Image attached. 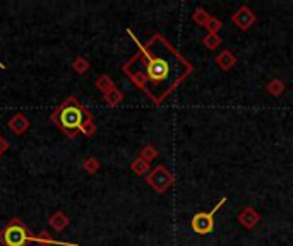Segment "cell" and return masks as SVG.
Masks as SVG:
<instances>
[{
  "label": "cell",
  "instance_id": "1",
  "mask_svg": "<svg viewBox=\"0 0 293 246\" xmlns=\"http://www.w3.org/2000/svg\"><path fill=\"white\" fill-rule=\"evenodd\" d=\"M129 34L134 38L132 31ZM134 41L139 51L124 65V72L151 101L163 103L190 74L192 65L162 34H154L146 45H141L136 38Z\"/></svg>",
  "mask_w": 293,
  "mask_h": 246
},
{
  "label": "cell",
  "instance_id": "2",
  "mask_svg": "<svg viewBox=\"0 0 293 246\" xmlns=\"http://www.w3.org/2000/svg\"><path fill=\"white\" fill-rule=\"evenodd\" d=\"M52 122L57 123V127L64 134L74 137L78 132L90 137L96 132V127L91 120V115L86 111L82 104L78 103L76 98H69L52 113Z\"/></svg>",
  "mask_w": 293,
  "mask_h": 246
},
{
  "label": "cell",
  "instance_id": "3",
  "mask_svg": "<svg viewBox=\"0 0 293 246\" xmlns=\"http://www.w3.org/2000/svg\"><path fill=\"white\" fill-rule=\"evenodd\" d=\"M33 241L43 245H60V246H78V245H69V243H62V241H55L50 238H34L31 236V233L28 231V228L24 226L19 219H12V223H9L4 228V231L0 233V243L4 246H28Z\"/></svg>",
  "mask_w": 293,
  "mask_h": 246
},
{
  "label": "cell",
  "instance_id": "4",
  "mask_svg": "<svg viewBox=\"0 0 293 246\" xmlns=\"http://www.w3.org/2000/svg\"><path fill=\"white\" fill-rule=\"evenodd\" d=\"M226 202V199H222L220 200L218 205H214L212 207L211 212H199L194 216V219H192V229H194V233H198V235H210V233L212 231V228H214V214L218 212V209L222 207V205Z\"/></svg>",
  "mask_w": 293,
  "mask_h": 246
},
{
  "label": "cell",
  "instance_id": "5",
  "mask_svg": "<svg viewBox=\"0 0 293 246\" xmlns=\"http://www.w3.org/2000/svg\"><path fill=\"white\" fill-rule=\"evenodd\" d=\"M172 181H174V178H172V175L163 166H158L156 169H152V173L148 176V183H150L158 193H163L166 190L172 185Z\"/></svg>",
  "mask_w": 293,
  "mask_h": 246
},
{
  "label": "cell",
  "instance_id": "6",
  "mask_svg": "<svg viewBox=\"0 0 293 246\" xmlns=\"http://www.w3.org/2000/svg\"><path fill=\"white\" fill-rule=\"evenodd\" d=\"M254 21H256L254 14H252V12L247 9V7H242V9H240L234 15V22L238 24L240 29H248V27L254 24Z\"/></svg>",
  "mask_w": 293,
  "mask_h": 246
},
{
  "label": "cell",
  "instance_id": "7",
  "mask_svg": "<svg viewBox=\"0 0 293 246\" xmlns=\"http://www.w3.org/2000/svg\"><path fill=\"white\" fill-rule=\"evenodd\" d=\"M9 128L12 132H14L16 135H22L24 132L30 128V120L26 118L21 113H18L16 116H12L10 122H9Z\"/></svg>",
  "mask_w": 293,
  "mask_h": 246
},
{
  "label": "cell",
  "instance_id": "8",
  "mask_svg": "<svg viewBox=\"0 0 293 246\" xmlns=\"http://www.w3.org/2000/svg\"><path fill=\"white\" fill-rule=\"evenodd\" d=\"M240 223H242L246 228H252V226H256L259 223V216H258V212L256 211H252L250 207H247L246 211H244L242 214H240Z\"/></svg>",
  "mask_w": 293,
  "mask_h": 246
},
{
  "label": "cell",
  "instance_id": "9",
  "mask_svg": "<svg viewBox=\"0 0 293 246\" xmlns=\"http://www.w3.org/2000/svg\"><path fill=\"white\" fill-rule=\"evenodd\" d=\"M69 224V219H67V216H64L62 212H57V214H54L52 216V219H50V226L55 229V231H62L66 226Z\"/></svg>",
  "mask_w": 293,
  "mask_h": 246
},
{
  "label": "cell",
  "instance_id": "10",
  "mask_svg": "<svg viewBox=\"0 0 293 246\" xmlns=\"http://www.w3.org/2000/svg\"><path fill=\"white\" fill-rule=\"evenodd\" d=\"M216 63H218L222 68H224V70H228V68L235 63V58H234V55H232L230 51H224V53H222L218 58H216Z\"/></svg>",
  "mask_w": 293,
  "mask_h": 246
},
{
  "label": "cell",
  "instance_id": "11",
  "mask_svg": "<svg viewBox=\"0 0 293 246\" xmlns=\"http://www.w3.org/2000/svg\"><path fill=\"white\" fill-rule=\"evenodd\" d=\"M96 86H98V89H102L103 92H110L112 89H115L114 84H112V79L108 77V75H102V77L98 79V82H96Z\"/></svg>",
  "mask_w": 293,
  "mask_h": 246
},
{
  "label": "cell",
  "instance_id": "12",
  "mask_svg": "<svg viewBox=\"0 0 293 246\" xmlns=\"http://www.w3.org/2000/svg\"><path fill=\"white\" fill-rule=\"evenodd\" d=\"M122 92L117 91V89H112L110 92H106L105 94V99H106V103L108 104H112V106H115V104H118L120 101H122Z\"/></svg>",
  "mask_w": 293,
  "mask_h": 246
},
{
  "label": "cell",
  "instance_id": "13",
  "mask_svg": "<svg viewBox=\"0 0 293 246\" xmlns=\"http://www.w3.org/2000/svg\"><path fill=\"white\" fill-rule=\"evenodd\" d=\"M148 168H150V166H148V163L144 159H141V157H139L138 161H134V163H132V169H134L138 175H142V173H146Z\"/></svg>",
  "mask_w": 293,
  "mask_h": 246
},
{
  "label": "cell",
  "instance_id": "14",
  "mask_svg": "<svg viewBox=\"0 0 293 246\" xmlns=\"http://www.w3.org/2000/svg\"><path fill=\"white\" fill-rule=\"evenodd\" d=\"M220 43H222V39H220L216 34H210V36H206V38H204V45H206L208 48H211V50L218 46Z\"/></svg>",
  "mask_w": 293,
  "mask_h": 246
},
{
  "label": "cell",
  "instance_id": "15",
  "mask_svg": "<svg viewBox=\"0 0 293 246\" xmlns=\"http://www.w3.org/2000/svg\"><path fill=\"white\" fill-rule=\"evenodd\" d=\"M268 91H270L271 94H274V96H280L282 94V91H283V84L280 82V80H272V82L270 84V87H268Z\"/></svg>",
  "mask_w": 293,
  "mask_h": 246
},
{
  "label": "cell",
  "instance_id": "16",
  "mask_svg": "<svg viewBox=\"0 0 293 246\" xmlns=\"http://www.w3.org/2000/svg\"><path fill=\"white\" fill-rule=\"evenodd\" d=\"M88 62H86V58H78L74 62V68H76V72H78V74H84V72L88 70Z\"/></svg>",
  "mask_w": 293,
  "mask_h": 246
},
{
  "label": "cell",
  "instance_id": "17",
  "mask_svg": "<svg viewBox=\"0 0 293 246\" xmlns=\"http://www.w3.org/2000/svg\"><path fill=\"white\" fill-rule=\"evenodd\" d=\"M194 19H196L198 22H200V24H208V22H210V15H208L202 9H199L198 12H196Z\"/></svg>",
  "mask_w": 293,
  "mask_h": 246
},
{
  "label": "cell",
  "instance_id": "18",
  "mask_svg": "<svg viewBox=\"0 0 293 246\" xmlns=\"http://www.w3.org/2000/svg\"><path fill=\"white\" fill-rule=\"evenodd\" d=\"M154 156H156V151H154V149H152V147H146V149L142 151V154H141V159H144V161L148 163V161H151Z\"/></svg>",
  "mask_w": 293,
  "mask_h": 246
},
{
  "label": "cell",
  "instance_id": "19",
  "mask_svg": "<svg viewBox=\"0 0 293 246\" xmlns=\"http://www.w3.org/2000/svg\"><path fill=\"white\" fill-rule=\"evenodd\" d=\"M84 168H86L90 173H94L96 169L100 168V164H98V161H96V159H88L86 164H84Z\"/></svg>",
  "mask_w": 293,
  "mask_h": 246
},
{
  "label": "cell",
  "instance_id": "20",
  "mask_svg": "<svg viewBox=\"0 0 293 246\" xmlns=\"http://www.w3.org/2000/svg\"><path fill=\"white\" fill-rule=\"evenodd\" d=\"M220 26H222V24L216 21V19H210V22H208V29H210L211 34H216V31L220 29Z\"/></svg>",
  "mask_w": 293,
  "mask_h": 246
},
{
  "label": "cell",
  "instance_id": "21",
  "mask_svg": "<svg viewBox=\"0 0 293 246\" xmlns=\"http://www.w3.org/2000/svg\"><path fill=\"white\" fill-rule=\"evenodd\" d=\"M7 147H9V144H7V140H6V139H4V137H2V135H0V156H2V154H4V152H6V151H7Z\"/></svg>",
  "mask_w": 293,
  "mask_h": 246
},
{
  "label": "cell",
  "instance_id": "22",
  "mask_svg": "<svg viewBox=\"0 0 293 246\" xmlns=\"http://www.w3.org/2000/svg\"><path fill=\"white\" fill-rule=\"evenodd\" d=\"M0 67H2V68H4V65H0Z\"/></svg>",
  "mask_w": 293,
  "mask_h": 246
}]
</instances>
